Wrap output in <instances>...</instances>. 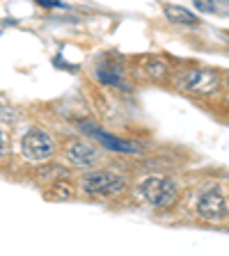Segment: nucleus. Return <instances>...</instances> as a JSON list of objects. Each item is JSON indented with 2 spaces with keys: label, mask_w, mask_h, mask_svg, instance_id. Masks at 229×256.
<instances>
[{
  "label": "nucleus",
  "mask_w": 229,
  "mask_h": 256,
  "mask_svg": "<svg viewBox=\"0 0 229 256\" xmlns=\"http://www.w3.org/2000/svg\"><path fill=\"white\" fill-rule=\"evenodd\" d=\"M197 213L208 222H220L227 218V197L218 186H211L199 194L197 199Z\"/></svg>",
  "instance_id": "4"
},
{
  "label": "nucleus",
  "mask_w": 229,
  "mask_h": 256,
  "mask_svg": "<svg viewBox=\"0 0 229 256\" xmlns=\"http://www.w3.org/2000/svg\"><path fill=\"white\" fill-rule=\"evenodd\" d=\"M21 151L30 162H39V160H46V158L53 156L55 142L46 130H42V128H32V130H28V133L23 135Z\"/></svg>",
  "instance_id": "3"
},
{
  "label": "nucleus",
  "mask_w": 229,
  "mask_h": 256,
  "mask_svg": "<svg viewBox=\"0 0 229 256\" xmlns=\"http://www.w3.org/2000/svg\"><path fill=\"white\" fill-rule=\"evenodd\" d=\"M147 74L151 76V78H163V76L167 74V66L163 62H158V60H151V62H147Z\"/></svg>",
  "instance_id": "9"
},
{
  "label": "nucleus",
  "mask_w": 229,
  "mask_h": 256,
  "mask_svg": "<svg viewBox=\"0 0 229 256\" xmlns=\"http://www.w3.org/2000/svg\"><path fill=\"white\" fill-rule=\"evenodd\" d=\"M197 7L202 12H220V7L213 5V2H197Z\"/></svg>",
  "instance_id": "10"
},
{
  "label": "nucleus",
  "mask_w": 229,
  "mask_h": 256,
  "mask_svg": "<svg viewBox=\"0 0 229 256\" xmlns=\"http://www.w3.org/2000/svg\"><path fill=\"white\" fill-rule=\"evenodd\" d=\"M5 154V138H3V133H0V156Z\"/></svg>",
  "instance_id": "11"
},
{
  "label": "nucleus",
  "mask_w": 229,
  "mask_h": 256,
  "mask_svg": "<svg viewBox=\"0 0 229 256\" xmlns=\"http://www.w3.org/2000/svg\"><path fill=\"white\" fill-rule=\"evenodd\" d=\"M165 14L170 21L174 23H181V26H197V16L192 14L190 10H186V7H179V5H167L165 7Z\"/></svg>",
  "instance_id": "8"
},
{
  "label": "nucleus",
  "mask_w": 229,
  "mask_h": 256,
  "mask_svg": "<svg viewBox=\"0 0 229 256\" xmlns=\"http://www.w3.org/2000/svg\"><path fill=\"white\" fill-rule=\"evenodd\" d=\"M126 188L124 176L115 172H90L83 176V190L94 197H115Z\"/></svg>",
  "instance_id": "2"
},
{
  "label": "nucleus",
  "mask_w": 229,
  "mask_h": 256,
  "mask_svg": "<svg viewBox=\"0 0 229 256\" xmlns=\"http://www.w3.org/2000/svg\"><path fill=\"white\" fill-rule=\"evenodd\" d=\"M85 128H87V133L94 135L99 142H103L108 149H112V151H122V154H135V151H140L138 144L126 142V140H119V138H112V135H108L106 130H101V128L90 126V124H85Z\"/></svg>",
  "instance_id": "6"
},
{
  "label": "nucleus",
  "mask_w": 229,
  "mask_h": 256,
  "mask_svg": "<svg viewBox=\"0 0 229 256\" xmlns=\"http://www.w3.org/2000/svg\"><path fill=\"white\" fill-rule=\"evenodd\" d=\"M67 158L78 167H87L96 160V149L92 146V144L74 142V144H69V149H67Z\"/></svg>",
  "instance_id": "7"
},
{
  "label": "nucleus",
  "mask_w": 229,
  "mask_h": 256,
  "mask_svg": "<svg viewBox=\"0 0 229 256\" xmlns=\"http://www.w3.org/2000/svg\"><path fill=\"white\" fill-rule=\"evenodd\" d=\"M181 82L186 90L195 92V94H211V92L218 87L220 78H218V74L211 69H197V71L186 74V78H183Z\"/></svg>",
  "instance_id": "5"
},
{
  "label": "nucleus",
  "mask_w": 229,
  "mask_h": 256,
  "mask_svg": "<svg viewBox=\"0 0 229 256\" xmlns=\"http://www.w3.org/2000/svg\"><path fill=\"white\" fill-rule=\"evenodd\" d=\"M140 192L142 197L147 199V204L156 208H167L176 202L179 192H176V186L170 181V178H163V176H149L140 183Z\"/></svg>",
  "instance_id": "1"
}]
</instances>
